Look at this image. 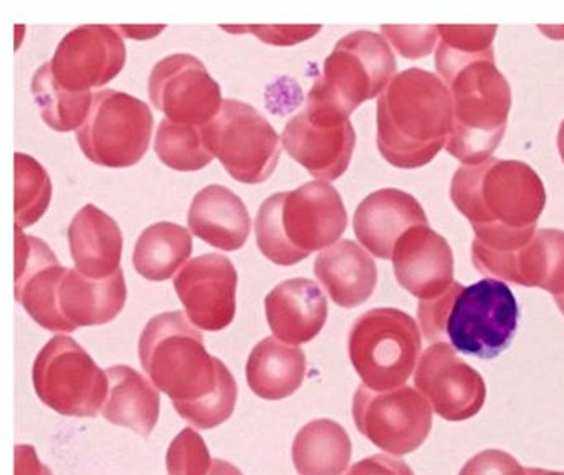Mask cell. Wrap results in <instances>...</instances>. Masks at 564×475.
I'll use <instances>...</instances> for the list:
<instances>
[{
	"instance_id": "1",
	"label": "cell",
	"mask_w": 564,
	"mask_h": 475,
	"mask_svg": "<svg viewBox=\"0 0 564 475\" xmlns=\"http://www.w3.org/2000/svg\"><path fill=\"white\" fill-rule=\"evenodd\" d=\"M138 352L144 371L170 396L181 418L209 431L232 415L239 392L236 378L207 353L203 333L187 322L186 313L176 310L151 319Z\"/></svg>"
},
{
	"instance_id": "2",
	"label": "cell",
	"mask_w": 564,
	"mask_h": 475,
	"mask_svg": "<svg viewBox=\"0 0 564 475\" xmlns=\"http://www.w3.org/2000/svg\"><path fill=\"white\" fill-rule=\"evenodd\" d=\"M451 199L471 224L474 244L495 252H517L536 234L546 191L528 164L488 158L455 171Z\"/></svg>"
},
{
	"instance_id": "3",
	"label": "cell",
	"mask_w": 564,
	"mask_h": 475,
	"mask_svg": "<svg viewBox=\"0 0 564 475\" xmlns=\"http://www.w3.org/2000/svg\"><path fill=\"white\" fill-rule=\"evenodd\" d=\"M454 104L447 85L431 72L409 68L392 78L378 101V150L392 166L417 170L451 140Z\"/></svg>"
},
{
	"instance_id": "4",
	"label": "cell",
	"mask_w": 564,
	"mask_h": 475,
	"mask_svg": "<svg viewBox=\"0 0 564 475\" xmlns=\"http://www.w3.org/2000/svg\"><path fill=\"white\" fill-rule=\"evenodd\" d=\"M346 227L348 214L338 191L312 181L263 201L256 219L257 246L270 262L292 267L335 246Z\"/></svg>"
},
{
	"instance_id": "5",
	"label": "cell",
	"mask_w": 564,
	"mask_h": 475,
	"mask_svg": "<svg viewBox=\"0 0 564 475\" xmlns=\"http://www.w3.org/2000/svg\"><path fill=\"white\" fill-rule=\"evenodd\" d=\"M454 104V127L448 154L465 166L491 158L507 131L511 88L497 71L495 58H480L445 82Z\"/></svg>"
},
{
	"instance_id": "6",
	"label": "cell",
	"mask_w": 564,
	"mask_h": 475,
	"mask_svg": "<svg viewBox=\"0 0 564 475\" xmlns=\"http://www.w3.org/2000/svg\"><path fill=\"white\" fill-rule=\"evenodd\" d=\"M348 352L366 388L391 391L404 386L417 368L421 328L402 310H369L352 323Z\"/></svg>"
},
{
	"instance_id": "7",
	"label": "cell",
	"mask_w": 564,
	"mask_h": 475,
	"mask_svg": "<svg viewBox=\"0 0 564 475\" xmlns=\"http://www.w3.org/2000/svg\"><path fill=\"white\" fill-rule=\"evenodd\" d=\"M398 71L394 52L382 35L356 31L343 37L325 61L308 98L349 117L359 105L381 97Z\"/></svg>"
},
{
	"instance_id": "8",
	"label": "cell",
	"mask_w": 564,
	"mask_h": 475,
	"mask_svg": "<svg viewBox=\"0 0 564 475\" xmlns=\"http://www.w3.org/2000/svg\"><path fill=\"white\" fill-rule=\"evenodd\" d=\"M32 381L44 404L70 418H97L110 395L107 373L70 336H55L41 349Z\"/></svg>"
},
{
	"instance_id": "9",
	"label": "cell",
	"mask_w": 564,
	"mask_h": 475,
	"mask_svg": "<svg viewBox=\"0 0 564 475\" xmlns=\"http://www.w3.org/2000/svg\"><path fill=\"white\" fill-rule=\"evenodd\" d=\"M518 316L520 310L510 287L484 279L462 287L455 296L445 322V338L464 355L494 359L510 348Z\"/></svg>"
},
{
	"instance_id": "10",
	"label": "cell",
	"mask_w": 564,
	"mask_h": 475,
	"mask_svg": "<svg viewBox=\"0 0 564 475\" xmlns=\"http://www.w3.org/2000/svg\"><path fill=\"white\" fill-rule=\"evenodd\" d=\"M203 137L207 150L239 183H265L282 156L283 144L269 120L239 100L224 101L219 115L203 127Z\"/></svg>"
},
{
	"instance_id": "11",
	"label": "cell",
	"mask_w": 564,
	"mask_h": 475,
	"mask_svg": "<svg viewBox=\"0 0 564 475\" xmlns=\"http://www.w3.org/2000/svg\"><path fill=\"white\" fill-rule=\"evenodd\" d=\"M154 118L144 101L123 91H97L84 127L77 130L80 150L98 166L130 168L151 144Z\"/></svg>"
},
{
	"instance_id": "12",
	"label": "cell",
	"mask_w": 564,
	"mask_h": 475,
	"mask_svg": "<svg viewBox=\"0 0 564 475\" xmlns=\"http://www.w3.org/2000/svg\"><path fill=\"white\" fill-rule=\"evenodd\" d=\"M431 402L412 386L372 391L359 386L352 399L356 428L391 455H405L424 444L432 429Z\"/></svg>"
},
{
	"instance_id": "13",
	"label": "cell",
	"mask_w": 564,
	"mask_h": 475,
	"mask_svg": "<svg viewBox=\"0 0 564 475\" xmlns=\"http://www.w3.org/2000/svg\"><path fill=\"white\" fill-rule=\"evenodd\" d=\"M282 144L316 180L335 181L351 163L356 133L349 117L332 105L306 97L305 110L286 123Z\"/></svg>"
},
{
	"instance_id": "14",
	"label": "cell",
	"mask_w": 564,
	"mask_h": 475,
	"mask_svg": "<svg viewBox=\"0 0 564 475\" xmlns=\"http://www.w3.org/2000/svg\"><path fill=\"white\" fill-rule=\"evenodd\" d=\"M150 100L167 120L203 128L219 115L223 94L206 65L189 54H174L154 65L148 80Z\"/></svg>"
},
{
	"instance_id": "15",
	"label": "cell",
	"mask_w": 564,
	"mask_h": 475,
	"mask_svg": "<svg viewBox=\"0 0 564 475\" xmlns=\"http://www.w3.org/2000/svg\"><path fill=\"white\" fill-rule=\"evenodd\" d=\"M414 382L435 414L445 421L474 418L487 399V386L480 373L464 361L448 343H434L422 353Z\"/></svg>"
},
{
	"instance_id": "16",
	"label": "cell",
	"mask_w": 564,
	"mask_h": 475,
	"mask_svg": "<svg viewBox=\"0 0 564 475\" xmlns=\"http://www.w3.org/2000/svg\"><path fill=\"white\" fill-rule=\"evenodd\" d=\"M124 64L123 37L110 25H84L68 32L51 61L55 80L72 94L104 87L120 75Z\"/></svg>"
},
{
	"instance_id": "17",
	"label": "cell",
	"mask_w": 564,
	"mask_h": 475,
	"mask_svg": "<svg viewBox=\"0 0 564 475\" xmlns=\"http://www.w3.org/2000/svg\"><path fill=\"white\" fill-rule=\"evenodd\" d=\"M237 280L232 260L220 253H206L183 267L174 279V289L187 319L197 328L220 332L236 316Z\"/></svg>"
},
{
	"instance_id": "18",
	"label": "cell",
	"mask_w": 564,
	"mask_h": 475,
	"mask_svg": "<svg viewBox=\"0 0 564 475\" xmlns=\"http://www.w3.org/2000/svg\"><path fill=\"white\" fill-rule=\"evenodd\" d=\"M471 260L484 276L530 289L538 287L553 296L564 295L563 230H536L517 252H495L471 242Z\"/></svg>"
},
{
	"instance_id": "19",
	"label": "cell",
	"mask_w": 564,
	"mask_h": 475,
	"mask_svg": "<svg viewBox=\"0 0 564 475\" xmlns=\"http://www.w3.org/2000/svg\"><path fill=\"white\" fill-rule=\"evenodd\" d=\"M15 299L48 332H75L62 315L58 290L67 276L47 242L15 227Z\"/></svg>"
},
{
	"instance_id": "20",
	"label": "cell",
	"mask_w": 564,
	"mask_h": 475,
	"mask_svg": "<svg viewBox=\"0 0 564 475\" xmlns=\"http://www.w3.org/2000/svg\"><path fill=\"white\" fill-rule=\"evenodd\" d=\"M392 266L399 285L421 300L444 295L454 283V253L429 226H415L398 240Z\"/></svg>"
},
{
	"instance_id": "21",
	"label": "cell",
	"mask_w": 564,
	"mask_h": 475,
	"mask_svg": "<svg viewBox=\"0 0 564 475\" xmlns=\"http://www.w3.org/2000/svg\"><path fill=\"white\" fill-rule=\"evenodd\" d=\"M352 226L366 250L378 259H392L398 240L412 227L427 226V216L414 196L388 187L365 197Z\"/></svg>"
},
{
	"instance_id": "22",
	"label": "cell",
	"mask_w": 564,
	"mask_h": 475,
	"mask_svg": "<svg viewBox=\"0 0 564 475\" xmlns=\"http://www.w3.org/2000/svg\"><path fill=\"white\" fill-rule=\"evenodd\" d=\"M265 313L275 338L302 345L322 332L328 319V302L313 280L290 279L267 295Z\"/></svg>"
},
{
	"instance_id": "23",
	"label": "cell",
	"mask_w": 564,
	"mask_h": 475,
	"mask_svg": "<svg viewBox=\"0 0 564 475\" xmlns=\"http://www.w3.org/2000/svg\"><path fill=\"white\" fill-rule=\"evenodd\" d=\"M75 269L90 279H108L121 269L123 234L120 226L94 204L78 210L68 227Z\"/></svg>"
},
{
	"instance_id": "24",
	"label": "cell",
	"mask_w": 564,
	"mask_h": 475,
	"mask_svg": "<svg viewBox=\"0 0 564 475\" xmlns=\"http://www.w3.org/2000/svg\"><path fill=\"white\" fill-rule=\"evenodd\" d=\"M187 223L194 236L226 252L242 249L252 227L243 201L220 184H210L194 196Z\"/></svg>"
},
{
	"instance_id": "25",
	"label": "cell",
	"mask_w": 564,
	"mask_h": 475,
	"mask_svg": "<svg viewBox=\"0 0 564 475\" xmlns=\"http://www.w3.org/2000/svg\"><path fill=\"white\" fill-rule=\"evenodd\" d=\"M315 276L336 305L356 309L375 293L378 267L361 246L339 240L316 257Z\"/></svg>"
},
{
	"instance_id": "26",
	"label": "cell",
	"mask_w": 564,
	"mask_h": 475,
	"mask_svg": "<svg viewBox=\"0 0 564 475\" xmlns=\"http://www.w3.org/2000/svg\"><path fill=\"white\" fill-rule=\"evenodd\" d=\"M123 270L108 279H90L77 269L68 270L58 290V306L72 328L113 322L127 303Z\"/></svg>"
},
{
	"instance_id": "27",
	"label": "cell",
	"mask_w": 564,
	"mask_h": 475,
	"mask_svg": "<svg viewBox=\"0 0 564 475\" xmlns=\"http://www.w3.org/2000/svg\"><path fill=\"white\" fill-rule=\"evenodd\" d=\"M110 395L101 414L108 422L150 438L160 419L161 398L153 381L131 366H111L107 371Z\"/></svg>"
},
{
	"instance_id": "28",
	"label": "cell",
	"mask_w": 564,
	"mask_h": 475,
	"mask_svg": "<svg viewBox=\"0 0 564 475\" xmlns=\"http://www.w3.org/2000/svg\"><path fill=\"white\" fill-rule=\"evenodd\" d=\"M249 388L259 398L280 401L299 391L306 375L303 349L279 338L257 343L246 366Z\"/></svg>"
},
{
	"instance_id": "29",
	"label": "cell",
	"mask_w": 564,
	"mask_h": 475,
	"mask_svg": "<svg viewBox=\"0 0 564 475\" xmlns=\"http://www.w3.org/2000/svg\"><path fill=\"white\" fill-rule=\"evenodd\" d=\"M351 439L332 419H315L300 429L292 457L299 475H341L351 462Z\"/></svg>"
},
{
	"instance_id": "30",
	"label": "cell",
	"mask_w": 564,
	"mask_h": 475,
	"mask_svg": "<svg viewBox=\"0 0 564 475\" xmlns=\"http://www.w3.org/2000/svg\"><path fill=\"white\" fill-rule=\"evenodd\" d=\"M193 237L186 227L158 223L141 233L133 252L137 272L151 282H164L189 260Z\"/></svg>"
},
{
	"instance_id": "31",
	"label": "cell",
	"mask_w": 564,
	"mask_h": 475,
	"mask_svg": "<svg viewBox=\"0 0 564 475\" xmlns=\"http://www.w3.org/2000/svg\"><path fill=\"white\" fill-rule=\"evenodd\" d=\"M32 95L45 123L58 133L80 130L94 104L91 91L72 94L62 88L52 74L51 62L35 72L32 78Z\"/></svg>"
},
{
	"instance_id": "32",
	"label": "cell",
	"mask_w": 564,
	"mask_h": 475,
	"mask_svg": "<svg viewBox=\"0 0 564 475\" xmlns=\"http://www.w3.org/2000/svg\"><path fill=\"white\" fill-rule=\"evenodd\" d=\"M435 68L441 80L448 82L458 71L480 58H495V25H438Z\"/></svg>"
},
{
	"instance_id": "33",
	"label": "cell",
	"mask_w": 564,
	"mask_h": 475,
	"mask_svg": "<svg viewBox=\"0 0 564 475\" xmlns=\"http://www.w3.org/2000/svg\"><path fill=\"white\" fill-rule=\"evenodd\" d=\"M154 151L161 163L184 173L203 170L214 160L204 143L203 128L173 123L167 118L158 128Z\"/></svg>"
},
{
	"instance_id": "34",
	"label": "cell",
	"mask_w": 564,
	"mask_h": 475,
	"mask_svg": "<svg viewBox=\"0 0 564 475\" xmlns=\"http://www.w3.org/2000/svg\"><path fill=\"white\" fill-rule=\"evenodd\" d=\"M51 201L52 181L44 166L29 154H15V227L37 224Z\"/></svg>"
},
{
	"instance_id": "35",
	"label": "cell",
	"mask_w": 564,
	"mask_h": 475,
	"mask_svg": "<svg viewBox=\"0 0 564 475\" xmlns=\"http://www.w3.org/2000/svg\"><path fill=\"white\" fill-rule=\"evenodd\" d=\"M166 465L170 475H209L213 458L203 435L183 429L167 449Z\"/></svg>"
},
{
	"instance_id": "36",
	"label": "cell",
	"mask_w": 564,
	"mask_h": 475,
	"mask_svg": "<svg viewBox=\"0 0 564 475\" xmlns=\"http://www.w3.org/2000/svg\"><path fill=\"white\" fill-rule=\"evenodd\" d=\"M382 37L391 42L392 47L404 58L427 57L434 51L438 41L437 28H395V25H382Z\"/></svg>"
},
{
	"instance_id": "37",
	"label": "cell",
	"mask_w": 564,
	"mask_h": 475,
	"mask_svg": "<svg viewBox=\"0 0 564 475\" xmlns=\"http://www.w3.org/2000/svg\"><path fill=\"white\" fill-rule=\"evenodd\" d=\"M464 285L452 283L451 289L434 300H421L417 309L419 328L427 342L445 343V322H447L448 310L454 303L455 296Z\"/></svg>"
},
{
	"instance_id": "38",
	"label": "cell",
	"mask_w": 564,
	"mask_h": 475,
	"mask_svg": "<svg viewBox=\"0 0 564 475\" xmlns=\"http://www.w3.org/2000/svg\"><path fill=\"white\" fill-rule=\"evenodd\" d=\"M220 29L230 34H253L265 44L289 47L315 37L322 31V25H246V28L220 25Z\"/></svg>"
},
{
	"instance_id": "39",
	"label": "cell",
	"mask_w": 564,
	"mask_h": 475,
	"mask_svg": "<svg viewBox=\"0 0 564 475\" xmlns=\"http://www.w3.org/2000/svg\"><path fill=\"white\" fill-rule=\"evenodd\" d=\"M458 475H527V468L513 455L498 449L478 452L462 467Z\"/></svg>"
},
{
	"instance_id": "40",
	"label": "cell",
	"mask_w": 564,
	"mask_h": 475,
	"mask_svg": "<svg viewBox=\"0 0 564 475\" xmlns=\"http://www.w3.org/2000/svg\"><path fill=\"white\" fill-rule=\"evenodd\" d=\"M346 475H414L401 458L376 454L356 462Z\"/></svg>"
},
{
	"instance_id": "41",
	"label": "cell",
	"mask_w": 564,
	"mask_h": 475,
	"mask_svg": "<svg viewBox=\"0 0 564 475\" xmlns=\"http://www.w3.org/2000/svg\"><path fill=\"white\" fill-rule=\"evenodd\" d=\"M15 475H54L39 458L34 445L19 444L15 447Z\"/></svg>"
},
{
	"instance_id": "42",
	"label": "cell",
	"mask_w": 564,
	"mask_h": 475,
	"mask_svg": "<svg viewBox=\"0 0 564 475\" xmlns=\"http://www.w3.org/2000/svg\"><path fill=\"white\" fill-rule=\"evenodd\" d=\"M118 31L134 41H150L154 35L161 34L164 28L163 25L161 28H118Z\"/></svg>"
},
{
	"instance_id": "43",
	"label": "cell",
	"mask_w": 564,
	"mask_h": 475,
	"mask_svg": "<svg viewBox=\"0 0 564 475\" xmlns=\"http://www.w3.org/2000/svg\"><path fill=\"white\" fill-rule=\"evenodd\" d=\"M209 475H243L240 468L230 462L223 461V458H213V467H210Z\"/></svg>"
},
{
	"instance_id": "44",
	"label": "cell",
	"mask_w": 564,
	"mask_h": 475,
	"mask_svg": "<svg viewBox=\"0 0 564 475\" xmlns=\"http://www.w3.org/2000/svg\"><path fill=\"white\" fill-rule=\"evenodd\" d=\"M527 475H564V472L546 471V468H527Z\"/></svg>"
},
{
	"instance_id": "45",
	"label": "cell",
	"mask_w": 564,
	"mask_h": 475,
	"mask_svg": "<svg viewBox=\"0 0 564 475\" xmlns=\"http://www.w3.org/2000/svg\"><path fill=\"white\" fill-rule=\"evenodd\" d=\"M557 150H560V156L564 163V121L561 123L560 131H557Z\"/></svg>"
},
{
	"instance_id": "46",
	"label": "cell",
	"mask_w": 564,
	"mask_h": 475,
	"mask_svg": "<svg viewBox=\"0 0 564 475\" xmlns=\"http://www.w3.org/2000/svg\"><path fill=\"white\" fill-rule=\"evenodd\" d=\"M554 302H556L557 309L564 315V295L554 296Z\"/></svg>"
}]
</instances>
